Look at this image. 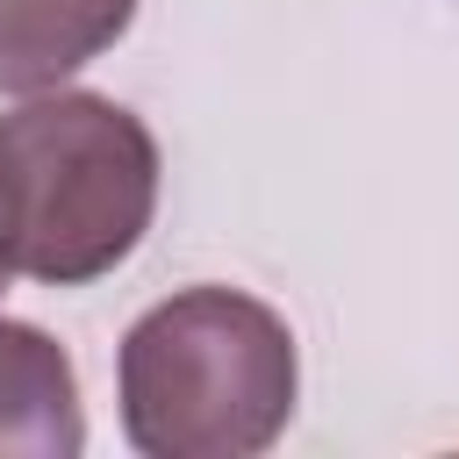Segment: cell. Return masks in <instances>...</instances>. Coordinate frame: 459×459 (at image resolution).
I'll return each instance as SVG.
<instances>
[{
	"label": "cell",
	"mask_w": 459,
	"mask_h": 459,
	"mask_svg": "<svg viewBox=\"0 0 459 459\" xmlns=\"http://www.w3.org/2000/svg\"><path fill=\"white\" fill-rule=\"evenodd\" d=\"M129 22L136 0H0V93L65 86Z\"/></svg>",
	"instance_id": "4"
},
{
	"label": "cell",
	"mask_w": 459,
	"mask_h": 459,
	"mask_svg": "<svg viewBox=\"0 0 459 459\" xmlns=\"http://www.w3.org/2000/svg\"><path fill=\"white\" fill-rule=\"evenodd\" d=\"M122 430L143 459H251L294 416V330L237 294L186 287L122 337Z\"/></svg>",
	"instance_id": "2"
},
{
	"label": "cell",
	"mask_w": 459,
	"mask_h": 459,
	"mask_svg": "<svg viewBox=\"0 0 459 459\" xmlns=\"http://www.w3.org/2000/svg\"><path fill=\"white\" fill-rule=\"evenodd\" d=\"M0 287H7V265H0Z\"/></svg>",
	"instance_id": "5"
},
{
	"label": "cell",
	"mask_w": 459,
	"mask_h": 459,
	"mask_svg": "<svg viewBox=\"0 0 459 459\" xmlns=\"http://www.w3.org/2000/svg\"><path fill=\"white\" fill-rule=\"evenodd\" d=\"M86 445L79 373L57 337L0 316V459H72Z\"/></svg>",
	"instance_id": "3"
},
{
	"label": "cell",
	"mask_w": 459,
	"mask_h": 459,
	"mask_svg": "<svg viewBox=\"0 0 459 459\" xmlns=\"http://www.w3.org/2000/svg\"><path fill=\"white\" fill-rule=\"evenodd\" d=\"M158 208V143L108 93H36L0 115V265L86 287L115 273Z\"/></svg>",
	"instance_id": "1"
}]
</instances>
